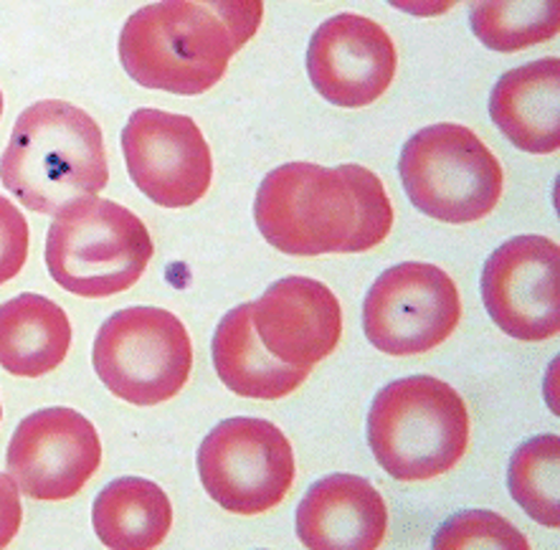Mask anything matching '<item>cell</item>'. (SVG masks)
I'll return each instance as SVG.
<instances>
[{
    "mask_svg": "<svg viewBox=\"0 0 560 550\" xmlns=\"http://www.w3.org/2000/svg\"><path fill=\"white\" fill-rule=\"evenodd\" d=\"M153 254V236L140 217L100 196L63 206L46 236L51 279L86 300L130 290L145 274Z\"/></svg>",
    "mask_w": 560,
    "mask_h": 550,
    "instance_id": "5b68a950",
    "label": "cell"
},
{
    "mask_svg": "<svg viewBox=\"0 0 560 550\" xmlns=\"http://www.w3.org/2000/svg\"><path fill=\"white\" fill-rule=\"evenodd\" d=\"M0 180L28 211L56 217L109 183L97 119L69 102L44 100L15 119L0 157Z\"/></svg>",
    "mask_w": 560,
    "mask_h": 550,
    "instance_id": "7a4b0ae2",
    "label": "cell"
},
{
    "mask_svg": "<svg viewBox=\"0 0 560 550\" xmlns=\"http://www.w3.org/2000/svg\"><path fill=\"white\" fill-rule=\"evenodd\" d=\"M127 173L163 209H188L208 194L213 155L201 127L186 115L138 109L122 132Z\"/></svg>",
    "mask_w": 560,
    "mask_h": 550,
    "instance_id": "30bf717a",
    "label": "cell"
},
{
    "mask_svg": "<svg viewBox=\"0 0 560 550\" xmlns=\"http://www.w3.org/2000/svg\"><path fill=\"white\" fill-rule=\"evenodd\" d=\"M254 221L290 257L363 254L388 238L394 206L383 180L363 165L287 163L261 180Z\"/></svg>",
    "mask_w": 560,
    "mask_h": 550,
    "instance_id": "6da1fadb",
    "label": "cell"
},
{
    "mask_svg": "<svg viewBox=\"0 0 560 550\" xmlns=\"http://www.w3.org/2000/svg\"><path fill=\"white\" fill-rule=\"evenodd\" d=\"M229 28L234 49L242 51L264 21V0H196Z\"/></svg>",
    "mask_w": 560,
    "mask_h": 550,
    "instance_id": "cb8c5ba5",
    "label": "cell"
},
{
    "mask_svg": "<svg viewBox=\"0 0 560 550\" xmlns=\"http://www.w3.org/2000/svg\"><path fill=\"white\" fill-rule=\"evenodd\" d=\"M252 323L277 361L312 371L338 348L342 309L330 286L310 277H287L252 302Z\"/></svg>",
    "mask_w": 560,
    "mask_h": 550,
    "instance_id": "5bb4252c",
    "label": "cell"
},
{
    "mask_svg": "<svg viewBox=\"0 0 560 550\" xmlns=\"http://www.w3.org/2000/svg\"><path fill=\"white\" fill-rule=\"evenodd\" d=\"M234 54L229 28L196 0L140 8L119 34V61L132 82L180 97L213 90Z\"/></svg>",
    "mask_w": 560,
    "mask_h": 550,
    "instance_id": "277c9868",
    "label": "cell"
},
{
    "mask_svg": "<svg viewBox=\"0 0 560 550\" xmlns=\"http://www.w3.org/2000/svg\"><path fill=\"white\" fill-rule=\"evenodd\" d=\"M102 465L97 429L84 413L51 406L31 413L8 444L5 467L31 500L61 502L79 495Z\"/></svg>",
    "mask_w": 560,
    "mask_h": 550,
    "instance_id": "8fae6325",
    "label": "cell"
},
{
    "mask_svg": "<svg viewBox=\"0 0 560 550\" xmlns=\"http://www.w3.org/2000/svg\"><path fill=\"white\" fill-rule=\"evenodd\" d=\"M471 421L464 398L434 376H408L378 390L368 411V444L398 482L446 475L469 449Z\"/></svg>",
    "mask_w": 560,
    "mask_h": 550,
    "instance_id": "3957f363",
    "label": "cell"
},
{
    "mask_svg": "<svg viewBox=\"0 0 560 550\" xmlns=\"http://www.w3.org/2000/svg\"><path fill=\"white\" fill-rule=\"evenodd\" d=\"M490 117L512 145L533 155L560 148V59L548 56L500 77Z\"/></svg>",
    "mask_w": 560,
    "mask_h": 550,
    "instance_id": "2e32d148",
    "label": "cell"
},
{
    "mask_svg": "<svg viewBox=\"0 0 560 550\" xmlns=\"http://www.w3.org/2000/svg\"><path fill=\"white\" fill-rule=\"evenodd\" d=\"M560 249L548 236H515L487 259L482 300L510 338L542 342L560 332Z\"/></svg>",
    "mask_w": 560,
    "mask_h": 550,
    "instance_id": "7c38bea8",
    "label": "cell"
},
{
    "mask_svg": "<svg viewBox=\"0 0 560 550\" xmlns=\"http://www.w3.org/2000/svg\"><path fill=\"white\" fill-rule=\"evenodd\" d=\"M0 119H3V92H0Z\"/></svg>",
    "mask_w": 560,
    "mask_h": 550,
    "instance_id": "4316f807",
    "label": "cell"
},
{
    "mask_svg": "<svg viewBox=\"0 0 560 550\" xmlns=\"http://www.w3.org/2000/svg\"><path fill=\"white\" fill-rule=\"evenodd\" d=\"M404 188L429 219L475 223L498 209L505 173L490 148L469 127L454 122L429 125L401 150Z\"/></svg>",
    "mask_w": 560,
    "mask_h": 550,
    "instance_id": "8992f818",
    "label": "cell"
},
{
    "mask_svg": "<svg viewBox=\"0 0 560 550\" xmlns=\"http://www.w3.org/2000/svg\"><path fill=\"white\" fill-rule=\"evenodd\" d=\"M469 26L492 51L530 49L558 36L560 0H475Z\"/></svg>",
    "mask_w": 560,
    "mask_h": 550,
    "instance_id": "ffe728a7",
    "label": "cell"
},
{
    "mask_svg": "<svg viewBox=\"0 0 560 550\" xmlns=\"http://www.w3.org/2000/svg\"><path fill=\"white\" fill-rule=\"evenodd\" d=\"M71 323L63 307L26 292L0 305V365L21 378H42L67 361Z\"/></svg>",
    "mask_w": 560,
    "mask_h": 550,
    "instance_id": "ac0fdd59",
    "label": "cell"
},
{
    "mask_svg": "<svg viewBox=\"0 0 560 550\" xmlns=\"http://www.w3.org/2000/svg\"><path fill=\"white\" fill-rule=\"evenodd\" d=\"M434 550L459 548H517L527 550L530 540L520 533L505 517L492 510H464L450 517L431 540Z\"/></svg>",
    "mask_w": 560,
    "mask_h": 550,
    "instance_id": "7402d4cb",
    "label": "cell"
},
{
    "mask_svg": "<svg viewBox=\"0 0 560 550\" xmlns=\"http://www.w3.org/2000/svg\"><path fill=\"white\" fill-rule=\"evenodd\" d=\"M92 525L112 550H150L165 543L173 528V505L155 482L119 477L94 500Z\"/></svg>",
    "mask_w": 560,
    "mask_h": 550,
    "instance_id": "d6986e66",
    "label": "cell"
},
{
    "mask_svg": "<svg viewBox=\"0 0 560 550\" xmlns=\"http://www.w3.org/2000/svg\"><path fill=\"white\" fill-rule=\"evenodd\" d=\"M28 223L19 206L0 196V286L21 274L28 259Z\"/></svg>",
    "mask_w": 560,
    "mask_h": 550,
    "instance_id": "603a6c76",
    "label": "cell"
},
{
    "mask_svg": "<svg viewBox=\"0 0 560 550\" xmlns=\"http://www.w3.org/2000/svg\"><path fill=\"white\" fill-rule=\"evenodd\" d=\"M398 54L388 31L365 15L340 13L325 21L307 46V74L323 100L360 109L394 84Z\"/></svg>",
    "mask_w": 560,
    "mask_h": 550,
    "instance_id": "4fadbf2b",
    "label": "cell"
},
{
    "mask_svg": "<svg viewBox=\"0 0 560 550\" xmlns=\"http://www.w3.org/2000/svg\"><path fill=\"white\" fill-rule=\"evenodd\" d=\"M459 320L462 297L454 279L423 261L388 267L368 290L363 307L368 342L396 358L439 348Z\"/></svg>",
    "mask_w": 560,
    "mask_h": 550,
    "instance_id": "9c48e42d",
    "label": "cell"
},
{
    "mask_svg": "<svg viewBox=\"0 0 560 550\" xmlns=\"http://www.w3.org/2000/svg\"><path fill=\"white\" fill-rule=\"evenodd\" d=\"M23 525L21 490L11 475L0 472V548L11 546Z\"/></svg>",
    "mask_w": 560,
    "mask_h": 550,
    "instance_id": "d4e9b609",
    "label": "cell"
},
{
    "mask_svg": "<svg viewBox=\"0 0 560 550\" xmlns=\"http://www.w3.org/2000/svg\"><path fill=\"white\" fill-rule=\"evenodd\" d=\"M396 11H404L416 19H439V15L450 13L464 0H388Z\"/></svg>",
    "mask_w": 560,
    "mask_h": 550,
    "instance_id": "484cf974",
    "label": "cell"
},
{
    "mask_svg": "<svg viewBox=\"0 0 560 550\" xmlns=\"http://www.w3.org/2000/svg\"><path fill=\"white\" fill-rule=\"evenodd\" d=\"M386 533V500L358 475L325 477L312 484L298 507V536L312 550H375Z\"/></svg>",
    "mask_w": 560,
    "mask_h": 550,
    "instance_id": "9a60e30c",
    "label": "cell"
},
{
    "mask_svg": "<svg viewBox=\"0 0 560 550\" xmlns=\"http://www.w3.org/2000/svg\"><path fill=\"white\" fill-rule=\"evenodd\" d=\"M510 495L546 528H560V436L542 434L520 444L510 459Z\"/></svg>",
    "mask_w": 560,
    "mask_h": 550,
    "instance_id": "44dd1931",
    "label": "cell"
},
{
    "mask_svg": "<svg viewBox=\"0 0 560 550\" xmlns=\"http://www.w3.org/2000/svg\"><path fill=\"white\" fill-rule=\"evenodd\" d=\"M208 498L234 515H261L290 495L298 465L282 429L267 419L221 421L198 449Z\"/></svg>",
    "mask_w": 560,
    "mask_h": 550,
    "instance_id": "ba28073f",
    "label": "cell"
},
{
    "mask_svg": "<svg viewBox=\"0 0 560 550\" xmlns=\"http://www.w3.org/2000/svg\"><path fill=\"white\" fill-rule=\"evenodd\" d=\"M0 419H3V409H0Z\"/></svg>",
    "mask_w": 560,
    "mask_h": 550,
    "instance_id": "83f0119b",
    "label": "cell"
},
{
    "mask_svg": "<svg viewBox=\"0 0 560 550\" xmlns=\"http://www.w3.org/2000/svg\"><path fill=\"white\" fill-rule=\"evenodd\" d=\"M92 363L112 396L132 406H160L186 388L194 342L178 315L125 307L100 328Z\"/></svg>",
    "mask_w": 560,
    "mask_h": 550,
    "instance_id": "52a82bcc",
    "label": "cell"
},
{
    "mask_svg": "<svg viewBox=\"0 0 560 550\" xmlns=\"http://www.w3.org/2000/svg\"><path fill=\"white\" fill-rule=\"evenodd\" d=\"M213 368L221 384L236 396L256 401H277L298 390L310 376V368H294L277 361L252 323V302L238 305L219 323L211 342Z\"/></svg>",
    "mask_w": 560,
    "mask_h": 550,
    "instance_id": "e0dca14e",
    "label": "cell"
}]
</instances>
